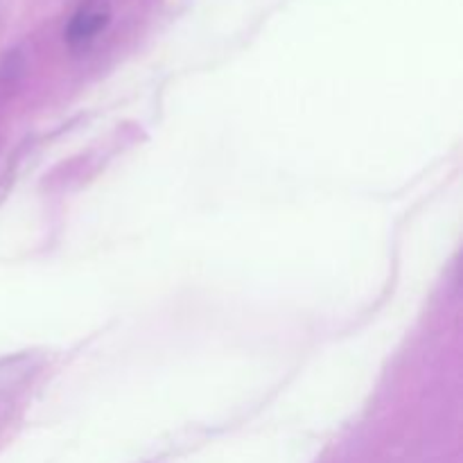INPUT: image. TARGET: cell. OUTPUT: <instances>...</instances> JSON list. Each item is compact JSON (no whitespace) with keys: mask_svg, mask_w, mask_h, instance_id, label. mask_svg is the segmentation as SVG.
<instances>
[{"mask_svg":"<svg viewBox=\"0 0 463 463\" xmlns=\"http://www.w3.org/2000/svg\"><path fill=\"white\" fill-rule=\"evenodd\" d=\"M111 23V3L109 0H81L66 25V43L71 50H86L98 41V36Z\"/></svg>","mask_w":463,"mask_h":463,"instance_id":"cell-1","label":"cell"}]
</instances>
